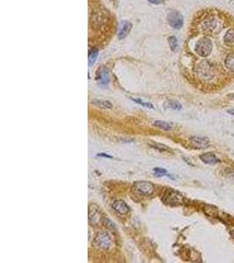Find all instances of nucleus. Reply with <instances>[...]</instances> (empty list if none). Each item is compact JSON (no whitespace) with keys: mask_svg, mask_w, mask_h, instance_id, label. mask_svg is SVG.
Masks as SVG:
<instances>
[{"mask_svg":"<svg viewBox=\"0 0 234 263\" xmlns=\"http://www.w3.org/2000/svg\"><path fill=\"white\" fill-rule=\"evenodd\" d=\"M132 101H134V102L137 103V104H139V105H142V106H144V107H147V108H150V109H154V106H153L152 104H150V103H147V102H144V101L140 100V99H137V98H132Z\"/></svg>","mask_w":234,"mask_h":263,"instance_id":"nucleus-19","label":"nucleus"},{"mask_svg":"<svg viewBox=\"0 0 234 263\" xmlns=\"http://www.w3.org/2000/svg\"><path fill=\"white\" fill-rule=\"evenodd\" d=\"M224 40L227 46H234V29L228 30L224 37Z\"/></svg>","mask_w":234,"mask_h":263,"instance_id":"nucleus-14","label":"nucleus"},{"mask_svg":"<svg viewBox=\"0 0 234 263\" xmlns=\"http://www.w3.org/2000/svg\"><path fill=\"white\" fill-rule=\"evenodd\" d=\"M92 104H94L97 106L102 107V108H112V104L110 103L109 101H104V100H93Z\"/></svg>","mask_w":234,"mask_h":263,"instance_id":"nucleus-16","label":"nucleus"},{"mask_svg":"<svg viewBox=\"0 0 234 263\" xmlns=\"http://www.w3.org/2000/svg\"><path fill=\"white\" fill-rule=\"evenodd\" d=\"M148 2H150L151 4H154V5H160L162 4V0H147Z\"/></svg>","mask_w":234,"mask_h":263,"instance_id":"nucleus-22","label":"nucleus"},{"mask_svg":"<svg viewBox=\"0 0 234 263\" xmlns=\"http://www.w3.org/2000/svg\"><path fill=\"white\" fill-rule=\"evenodd\" d=\"M112 208L119 214H126L130 209L128 205L124 202L123 200H116L112 203Z\"/></svg>","mask_w":234,"mask_h":263,"instance_id":"nucleus-9","label":"nucleus"},{"mask_svg":"<svg viewBox=\"0 0 234 263\" xmlns=\"http://www.w3.org/2000/svg\"><path fill=\"white\" fill-rule=\"evenodd\" d=\"M227 113L231 114V115H233L234 116V109H231V110H228Z\"/></svg>","mask_w":234,"mask_h":263,"instance_id":"nucleus-23","label":"nucleus"},{"mask_svg":"<svg viewBox=\"0 0 234 263\" xmlns=\"http://www.w3.org/2000/svg\"><path fill=\"white\" fill-rule=\"evenodd\" d=\"M97 156H99V157H106V158H110V159H112V156H111V155H108L107 154H103V153H101V154H97Z\"/></svg>","mask_w":234,"mask_h":263,"instance_id":"nucleus-21","label":"nucleus"},{"mask_svg":"<svg viewBox=\"0 0 234 263\" xmlns=\"http://www.w3.org/2000/svg\"><path fill=\"white\" fill-rule=\"evenodd\" d=\"M204 213L211 217H218V210L217 207L212 206V205H205L204 206Z\"/></svg>","mask_w":234,"mask_h":263,"instance_id":"nucleus-12","label":"nucleus"},{"mask_svg":"<svg viewBox=\"0 0 234 263\" xmlns=\"http://www.w3.org/2000/svg\"><path fill=\"white\" fill-rule=\"evenodd\" d=\"M190 143L191 145L195 147V148H199V149H202V148H206L208 147L210 145V140L208 138L205 137H199V136H194L190 138Z\"/></svg>","mask_w":234,"mask_h":263,"instance_id":"nucleus-6","label":"nucleus"},{"mask_svg":"<svg viewBox=\"0 0 234 263\" xmlns=\"http://www.w3.org/2000/svg\"><path fill=\"white\" fill-rule=\"evenodd\" d=\"M212 42L209 38H202L195 44V53L202 57H207L212 52Z\"/></svg>","mask_w":234,"mask_h":263,"instance_id":"nucleus-1","label":"nucleus"},{"mask_svg":"<svg viewBox=\"0 0 234 263\" xmlns=\"http://www.w3.org/2000/svg\"><path fill=\"white\" fill-rule=\"evenodd\" d=\"M163 201L168 204H182L183 203V197L179 192L169 190L167 191Z\"/></svg>","mask_w":234,"mask_h":263,"instance_id":"nucleus-4","label":"nucleus"},{"mask_svg":"<svg viewBox=\"0 0 234 263\" xmlns=\"http://www.w3.org/2000/svg\"><path fill=\"white\" fill-rule=\"evenodd\" d=\"M168 20L170 26L175 29H180L183 25V17L177 11H171L169 13Z\"/></svg>","mask_w":234,"mask_h":263,"instance_id":"nucleus-5","label":"nucleus"},{"mask_svg":"<svg viewBox=\"0 0 234 263\" xmlns=\"http://www.w3.org/2000/svg\"><path fill=\"white\" fill-rule=\"evenodd\" d=\"M200 159H201V161L203 163L209 165H215L220 161L216 157V155H215L214 154L210 153V152L201 154V155H200Z\"/></svg>","mask_w":234,"mask_h":263,"instance_id":"nucleus-10","label":"nucleus"},{"mask_svg":"<svg viewBox=\"0 0 234 263\" xmlns=\"http://www.w3.org/2000/svg\"><path fill=\"white\" fill-rule=\"evenodd\" d=\"M154 125L156 127L162 129L164 131H170L174 128V124L171 122H167V121H162V120H156L154 122Z\"/></svg>","mask_w":234,"mask_h":263,"instance_id":"nucleus-11","label":"nucleus"},{"mask_svg":"<svg viewBox=\"0 0 234 263\" xmlns=\"http://www.w3.org/2000/svg\"><path fill=\"white\" fill-rule=\"evenodd\" d=\"M133 189H134V191L139 192L141 195H144V196L152 195L154 192V185L150 182H146V181L136 182L133 184Z\"/></svg>","mask_w":234,"mask_h":263,"instance_id":"nucleus-3","label":"nucleus"},{"mask_svg":"<svg viewBox=\"0 0 234 263\" xmlns=\"http://www.w3.org/2000/svg\"><path fill=\"white\" fill-rule=\"evenodd\" d=\"M97 81L98 83V85L100 87L105 88L107 87L109 82H110V78H109V74L107 69H100L97 73Z\"/></svg>","mask_w":234,"mask_h":263,"instance_id":"nucleus-7","label":"nucleus"},{"mask_svg":"<svg viewBox=\"0 0 234 263\" xmlns=\"http://www.w3.org/2000/svg\"><path fill=\"white\" fill-rule=\"evenodd\" d=\"M164 106L167 109H171L174 111H180L182 109V105L176 100H168L165 102Z\"/></svg>","mask_w":234,"mask_h":263,"instance_id":"nucleus-13","label":"nucleus"},{"mask_svg":"<svg viewBox=\"0 0 234 263\" xmlns=\"http://www.w3.org/2000/svg\"><path fill=\"white\" fill-rule=\"evenodd\" d=\"M132 26L129 21H125V20L121 21V23L119 25V28H118L117 38L119 39H124L128 35V33H130Z\"/></svg>","mask_w":234,"mask_h":263,"instance_id":"nucleus-8","label":"nucleus"},{"mask_svg":"<svg viewBox=\"0 0 234 263\" xmlns=\"http://www.w3.org/2000/svg\"><path fill=\"white\" fill-rule=\"evenodd\" d=\"M169 44L170 48L172 51H176L177 47H178V43H177V39L175 36H170L169 38Z\"/></svg>","mask_w":234,"mask_h":263,"instance_id":"nucleus-18","label":"nucleus"},{"mask_svg":"<svg viewBox=\"0 0 234 263\" xmlns=\"http://www.w3.org/2000/svg\"><path fill=\"white\" fill-rule=\"evenodd\" d=\"M154 173L156 175V176H163L167 175V170L162 169V168H154Z\"/></svg>","mask_w":234,"mask_h":263,"instance_id":"nucleus-20","label":"nucleus"},{"mask_svg":"<svg viewBox=\"0 0 234 263\" xmlns=\"http://www.w3.org/2000/svg\"><path fill=\"white\" fill-rule=\"evenodd\" d=\"M95 245L104 249H108L112 246V239L108 232H99L95 238Z\"/></svg>","mask_w":234,"mask_h":263,"instance_id":"nucleus-2","label":"nucleus"},{"mask_svg":"<svg viewBox=\"0 0 234 263\" xmlns=\"http://www.w3.org/2000/svg\"><path fill=\"white\" fill-rule=\"evenodd\" d=\"M225 66L230 71H234V53L229 54L225 60Z\"/></svg>","mask_w":234,"mask_h":263,"instance_id":"nucleus-15","label":"nucleus"},{"mask_svg":"<svg viewBox=\"0 0 234 263\" xmlns=\"http://www.w3.org/2000/svg\"><path fill=\"white\" fill-rule=\"evenodd\" d=\"M98 48H93L91 52L89 53V65L91 66L94 64L96 60L98 58Z\"/></svg>","mask_w":234,"mask_h":263,"instance_id":"nucleus-17","label":"nucleus"},{"mask_svg":"<svg viewBox=\"0 0 234 263\" xmlns=\"http://www.w3.org/2000/svg\"><path fill=\"white\" fill-rule=\"evenodd\" d=\"M232 237H233V239H234V230L232 232Z\"/></svg>","mask_w":234,"mask_h":263,"instance_id":"nucleus-24","label":"nucleus"}]
</instances>
